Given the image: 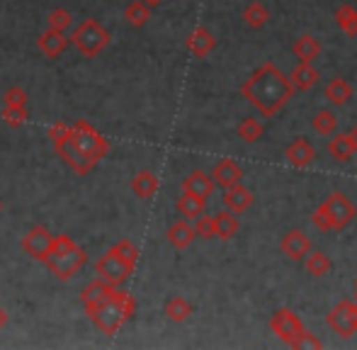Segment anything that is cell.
<instances>
[{"instance_id": "20", "label": "cell", "mask_w": 357, "mask_h": 350, "mask_svg": "<svg viewBox=\"0 0 357 350\" xmlns=\"http://www.w3.org/2000/svg\"><path fill=\"white\" fill-rule=\"evenodd\" d=\"M165 238H168V243L173 248H178V251H185V248H188L190 243L197 238V234H195V227H190L188 219H180V222L170 224L168 231H165Z\"/></svg>"}, {"instance_id": "4", "label": "cell", "mask_w": 357, "mask_h": 350, "mask_svg": "<svg viewBox=\"0 0 357 350\" xmlns=\"http://www.w3.org/2000/svg\"><path fill=\"white\" fill-rule=\"evenodd\" d=\"M68 39H71V44L78 49L80 56L98 59L100 54L109 47V42H112V34L107 32V27H105L102 22H98L95 17H88L73 29Z\"/></svg>"}, {"instance_id": "36", "label": "cell", "mask_w": 357, "mask_h": 350, "mask_svg": "<svg viewBox=\"0 0 357 350\" xmlns=\"http://www.w3.org/2000/svg\"><path fill=\"white\" fill-rule=\"evenodd\" d=\"M289 348H294V350H306V348L319 350V348H324V341H319V338H316L309 328H304V331H301L299 336L289 343Z\"/></svg>"}, {"instance_id": "1", "label": "cell", "mask_w": 357, "mask_h": 350, "mask_svg": "<svg viewBox=\"0 0 357 350\" xmlns=\"http://www.w3.org/2000/svg\"><path fill=\"white\" fill-rule=\"evenodd\" d=\"M241 95L258 109L263 117H275L280 109L294 95V86H291L289 76H284L273 61H265L250 73L248 81L241 86Z\"/></svg>"}, {"instance_id": "22", "label": "cell", "mask_w": 357, "mask_h": 350, "mask_svg": "<svg viewBox=\"0 0 357 350\" xmlns=\"http://www.w3.org/2000/svg\"><path fill=\"white\" fill-rule=\"evenodd\" d=\"M132 192L142 199H151L158 192V175L153 171H139L132 178Z\"/></svg>"}, {"instance_id": "5", "label": "cell", "mask_w": 357, "mask_h": 350, "mask_svg": "<svg viewBox=\"0 0 357 350\" xmlns=\"http://www.w3.org/2000/svg\"><path fill=\"white\" fill-rule=\"evenodd\" d=\"M49 139H52L54 149H56L59 158H61L63 163H66L68 168H71L73 173L78 175H88L93 171L95 163L90 161V158H85L83 153L78 151V149L73 146L71 142V124H63V122H56L49 127Z\"/></svg>"}, {"instance_id": "35", "label": "cell", "mask_w": 357, "mask_h": 350, "mask_svg": "<svg viewBox=\"0 0 357 350\" xmlns=\"http://www.w3.org/2000/svg\"><path fill=\"white\" fill-rule=\"evenodd\" d=\"M47 27L56 29V32H66V29L73 27V15L68 13L66 8L52 10V13H49V17H47Z\"/></svg>"}, {"instance_id": "21", "label": "cell", "mask_w": 357, "mask_h": 350, "mask_svg": "<svg viewBox=\"0 0 357 350\" xmlns=\"http://www.w3.org/2000/svg\"><path fill=\"white\" fill-rule=\"evenodd\" d=\"M289 81L294 90H311L319 83V71L311 66V61H299L294 66V71L289 73Z\"/></svg>"}, {"instance_id": "42", "label": "cell", "mask_w": 357, "mask_h": 350, "mask_svg": "<svg viewBox=\"0 0 357 350\" xmlns=\"http://www.w3.org/2000/svg\"><path fill=\"white\" fill-rule=\"evenodd\" d=\"M348 139H350V144H353V149L357 151V127L350 129V132H348Z\"/></svg>"}, {"instance_id": "43", "label": "cell", "mask_w": 357, "mask_h": 350, "mask_svg": "<svg viewBox=\"0 0 357 350\" xmlns=\"http://www.w3.org/2000/svg\"><path fill=\"white\" fill-rule=\"evenodd\" d=\"M5 326H8V312H5V309L0 307V331H3Z\"/></svg>"}, {"instance_id": "46", "label": "cell", "mask_w": 357, "mask_h": 350, "mask_svg": "<svg viewBox=\"0 0 357 350\" xmlns=\"http://www.w3.org/2000/svg\"><path fill=\"white\" fill-rule=\"evenodd\" d=\"M0 212H3V199H0Z\"/></svg>"}, {"instance_id": "32", "label": "cell", "mask_w": 357, "mask_h": 350, "mask_svg": "<svg viewBox=\"0 0 357 350\" xmlns=\"http://www.w3.org/2000/svg\"><path fill=\"white\" fill-rule=\"evenodd\" d=\"M331 268H333V263H331V258L326 256L324 251H309L306 253V270H309V275H314V277H324V275L331 273Z\"/></svg>"}, {"instance_id": "44", "label": "cell", "mask_w": 357, "mask_h": 350, "mask_svg": "<svg viewBox=\"0 0 357 350\" xmlns=\"http://www.w3.org/2000/svg\"><path fill=\"white\" fill-rule=\"evenodd\" d=\"M144 3L149 5V8H158V5L163 3V0H144Z\"/></svg>"}, {"instance_id": "15", "label": "cell", "mask_w": 357, "mask_h": 350, "mask_svg": "<svg viewBox=\"0 0 357 350\" xmlns=\"http://www.w3.org/2000/svg\"><path fill=\"white\" fill-rule=\"evenodd\" d=\"M221 202H224V207L229 209V212L234 214H243L245 209L253 207L255 197L253 192H250L248 188H243V185H234V188H226L224 190V197H221Z\"/></svg>"}, {"instance_id": "14", "label": "cell", "mask_w": 357, "mask_h": 350, "mask_svg": "<svg viewBox=\"0 0 357 350\" xmlns=\"http://www.w3.org/2000/svg\"><path fill=\"white\" fill-rule=\"evenodd\" d=\"M37 47L44 56L59 59L68 47H71V39L66 37V32H56V29H47L44 34L37 37Z\"/></svg>"}, {"instance_id": "2", "label": "cell", "mask_w": 357, "mask_h": 350, "mask_svg": "<svg viewBox=\"0 0 357 350\" xmlns=\"http://www.w3.org/2000/svg\"><path fill=\"white\" fill-rule=\"evenodd\" d=\"M134 312H137V302H134L132 294L114 289V294L107 299V302L98 304V307L90 309V312H85V314H88V319L95 324V328H98L100 333L114 336V333L134 317Z\"/></svg>"}, {"instance_id": "30", "label": "cell", "mask_w": 357, "mask_h": 350, "mask_svg": "<svg viewBox=\"0 0 357 350\" xmlns=\"http://www.w3.org/2000/svg\"><path fill=\"white\" fill-rule=\"evenodd\" d=\"M311 127H314V132L319 134V137H331V134H335V129H338V117H335L331 109H319V112L314 114V119H311Z\"/></svg>"}, {"instance_id": "45", "label": "cell", "mask_w": 357, "mask_h": 350, "mask_svg": "<svg viewBox=\"0 0 357 350\" xmlns=\"http://www.w3.org/2000/svg\"><path fill=\"white\" fill-rule=\"evenodd\" d=\"M355 302H357V280H355Z\"/></svg>"}, {"instance_id": "41", "label": "cell", "mask_w": 357, "mask_h": 350, "mask_svg": "<svg viewBox=\"0 0 357 350\" xmlns=\"http://www.w3.org/2000/svg\"><path fill=\"white\" fill-rule=\"evenodd\" d=\"M311 222H314V227L319 229V231H333V229H331V219H328V214H326L324 204H319V207L314 209V214H311Z\"/></svg>"}, {"instance_id": "26", "label": "cell", "mask_w": 357, "mask_h": 350, "mask_svg": "<svg viewBox=\"0 0 357 350\" xmlns=\"http://www.w3.org/2000/svg\"><path fill=\"white\" fill-rule=\"evenodd\" d=\"M291 54H294L299 61H314V59L321 54L319 39L311 37V34H301V37L291 44Z\"/></svg>"}, {"instance_id": "16", "label": "cell", "mask_w": 357, "mask_h": 350, "mask_svg": "<svg viewBox=\"0 0 357 350\" xmlns=\"http://www.w3.org/2000/svg\"><path fill=\"white\" fill-rule=\"evenodd\" d=\"M185 47H188V52L192 54L195 59H204L207 54L214 52L216 39L207 27H195L192 32H190V37L185 39Z\"/></svg>"}, {"instance_id": "33", "label": "cell", "mask_w": 357, "mask_h": 350, "mask_svg": "<svg viewBox=\"0 0 357 350\" xmlns=\"http://www.w3.org/2000/svg\"><path fill=\"white\" fill-rule=\"evenodd\" d=\"M263 124H260V119H255V117H245L243 122L238 124V129H236V134H238V139L241 142H245V144H255V142H260L263 139Z\"/></svg>"}, {"instance_id": "7", "label": "cell", "mask_w": 357, "mask_h": 350, "mask_svg": "<svg viewBox=\"0 0 357 350\" xmlns=\"http://www.w3.org/2000/svg\"><path fill=\"white\" fill-rule=\"evenodd\" d=\"M326 207V214L331 219V229L333 231H343L348 224H353V219L357 217V207L353 204V199L343 192H333L321 202Z\"/></svg>"}, {"instance_id": "28", "label": "cell", "mask_w": 357, "mask_h": 350, "mask_svg": "<svg viewBox=\"0 0 357 350\" xmlns=\"http://www.w3.org/2000/svg\"><path fill=\"white\" fill-rule=\"evenodd\" d=\"M331 142H328V153L335 158V161H340V163H345V161H350L353 158V153H355V149H353V144H350V139H348V134H331Z\"/></svg>"}, {"instance_id": "12", "label": "cell", "mask_w": 357, "mask_h": 350, "mask_svg": "<svg viewBox=\"0 0 357 350\" xmlns=\"http://www.w3.org/2000/svg\"><path fill=\"white\" fill-rule=\"evenodd\" d=\"M114 284H109L107 280L102 277H95L93 282L85 284V289L80 292V302H83V309L85 312H90V309H95L98 304L107 302L109 297L114 294Z\"/></svg>"}, {"instance_id": "27", "label": "cell", "mask_w": 357, "mask_h": 350, "mask_svg": "<svg viewBox=\"0 0 357 350\" xmlns=\"http://www.w3.org/2000/svg\"><path fill=\"white\" fill-rule=\"evenodd\" d=\"M204 204H207V199L197 197V195L183 192L178 197V202H175V207H178L180 217H185V219H197L199 214L204 212Z\"/></svg>"}, {"instance_id": "10", "label": "cell", "mask_w": 357, "mask_h": 350, "mask_svg": "<svg viewBox=\"0 0 357 350\" xmlns=\"http://www.w3.org/2000/svg\"><path fill=\"white\" fill-rule=\"evenodd\" d=\"M270 328H273V333L280 341H284L287 346H289V343L304 331V324H301V319L296 317L291 309H280V312H275L273 317H270Z\"/></svg>"}, {"instance_id": "39", "label": "cell", "mask_w": 357, "mask_h": 350, "mask_svg": "<svg viewBox=\"0 0 357 350\" xmlns=\"http://www.w3.org/2000/svg\"><path fill=\"white\" fill-rule=\"evenodd\" d=\"M3 105H10V107H27V93L20 86L8 88L3 95Z\"/></svg>"}, {"instance_id": "38", "label": "cell", "mask_w": 357, "mask_h": 350, "mask_svg": "<svg viewBox=\"0 0 357 350\" xmlns=\"http://www.w3.org/2000/svg\"><path fill=\"white\" fill-rule=\"evenodd\" d=\"M109 251L119 253V256H122L124 261H129V263H134V265L139 263V248L134 246V243L129 241V238H122L119 243H114V246L109 248Z\"/></svg>"}, {"instance_id": "24", "label": "cell", "mask_w": 357, "mask_h": 350, "mask_svg": "<svg viewBox=\"0 0 357 350\" xmlns=\"http://www.w3.org/2000/svg\"><path fill=\"white\" fill-rule=\"evenodd\" d=\"M238 229H241V224H238V217H236L234 212L224 209V212L214 214V236L229 241V238H234L236 234H238Z\"/></svg>"}, {"instance_id": "3", "label": "cell", "mask_w": 357, "mask_h": 350, "mask_svg": "<svg viewBox=\"0 0 357 350\" xmlns=\"http://www.w3.org/2000/svg\"><path fill=\"white\" fill-rule=\"evenodd\" d=\"M47 268L52 270L54 277L59 280H71L85 263H88V253L85 248H80L71 236H54L52 251L44 258Z\"/></svg>"}, {"instance_id": "6", "label": "cell", "mask_w": 357, "mask_h": 350, "mask_svg": "<svg viewBox=\"0 0 357 350\" xmlns=\"http://www.w3.org/2000/svg\"><path fill=\"white\" fill-rule=\"evenodd\" d=\"M71 142H73V146L93 163L107 158V153H109V142L93 127V124L85 122V119H75L71 124Z\"/></svg>"}, {"instance_id": "23", "label": "cell", "mask_w": 357, "mask_h": 350, "mask_svg": "<svg viewBox=\"0 0 357 350\" xmlns=\"http://www.w3.org/2000/svg\"><path fill=\"white\" fill-rule=\"evenodd\" d=\"M163 314L170 319V321L183 324V321H188L190 314H192V304H190L185 297H180V294H173V297L165 299V304H163Z\"/></svg>"}, {"instance_id": "13", "label": "cell", "mask_w": 357, "mask_h": 350, "mask_svg": "<svg viewBox=\"0 0 357 350\" xmlns=\"http://www.w3.org/2000/svg\"><path fill=\"white\" fill-rule=\"evenodd\" d=\"M280 248H282V253L289 258V261H304L306 253L311 251V241H309V236H306L304 231H299V229H291V231H287L282 236Z\"/></svg>"}, {"instance_id": "11", "label": "cell", "mask_w": 357, "mask_h": 350, "mask_svg": "<svg viewBox=\"0 0 357 350\" xmlns=\"http://www.w3.org/2000/svg\"><path fill=\"white\" fill-rule=\"evenodd\" d=\"M52 243H54V236L47 227H32L22 236V251L27 253L29 258H34V261L44 263V258L52 251Z\"/></svg>"}, {"instance_id": "31", "label": "cell", "mask_w": 357, "mask_h": 350, "mask_svg": "<svg viewBox=\"0 0 357 350\" xmlns=\"http://www.w3.org/2000/svg\"><path fill=\"white\" fill-rule=\"evenodd\" d=\"M335 24L340 27V32H345L348 37L357 34V10L353 5H340L335 10Z\"/></svg>"}, {"instance_id": "34", "label": "cell", "mask_w": 357, "mask_h": 350, "mask_svg": "<svg viewBox=\"0 0 357 350\" xmlns=\"http://www.w3.org/2000/svg\"><path fill=\"white\" fill-rule=\"evenodd\" d=\"M124 20H127L132 27H144L151 20V8L144 0H134V3H129L127 10H124Z\"/></svg>"}, {"instance_id": "29", "label": "cell", "mask_w": 357, "mask_h": 350, "mask_svg": "<svg viewBox=\"0 0 357 350\" xmlns=\"http://www.w3.org/2000/svg\"><path fill=\"white\" fill-rule=\"evenodd\" d=\"M268 20H270V10L265 8L263 3L253 0V3L245 5V10H243V22L248 24V27L260 29V27H265V24H268Z\"/></svg>"}, {"instance_id": "19", "label": "cell", "mask_w": 357, "mask_h": 350, "mask_svg": "<svg viewBox=\"0 0 357 350\" xmlns=\"http://www.w3.org/2000/svg\"><path fill=\"white\" fill-rule=\"evenodd\" d=\"M284 156H287V161H289L294 168H306V166H311V163H314L316 151H314V146L306 142V139L299 137V139H294L289 146H287Z\"/></svg>"}, {"instance_id": "37", "label": "cell", "mask_w": 357, "mask_h": 350, "mask_svg": "<svg viewBox=\"0 0 357 350\" xmlns=\"http://www.w3.org/2000/svg\"><path fill=\"white\" fill-rule=\"evenodd\" d=\"M24 119H27V107H10V105L3 107V122L8 124V127H13V129L22 127Z\"/></svg>"}, {"instance_id": "40", "label": "cell", "mask_w": 357, "mask_h": 350, "mask_svg": "<svg viewBox=\"0 0 357 350\" xmlns=\"http://www.w3.org/2000/svg\"><path fill=\"white\" fill-rule=\"evenodd\" d=\"M195 234L199 238H214V217H204V212L197 217V224H195Z\"/></svg>"}, {"instance_id": "9", "label": "cell", "mask_w": 357, "mask_h": 350, "mask_svg": "<svg viewBox=\"0 0 357 350\" xmlns=\"http://www.w3.org/2000/svg\"><path fill=\"white\" fill-rule=\"evenodd\" d=\"M326 324L333 328L338 336L350 338L357 333V302L355 299H343L338 302L326 317Z\"/></svg>"}, {"instance_id": "8", "label": "cell", "mask_w": 357, "mask_h": 350, "mask_svg": "<svg viewBox=\"0 0 357 350\" xmlns=\"http://www.w3.org/2000/svg\"><path fill=\"white\" fill-rule=\"evenodd\" d=\"M134 268H137V265L124 261V258L114 251H107L98 263H95V273H98V277L107 280V282L114 284V287L122 284V282H127V280L132 277Z\"/></svg>"}, {"instance_id": "18", "label": "cell", "mask_w": 357, "mask_h": 350, "mask_svg": "<svg viewBox=\"0 0 357 350\" xmlns=\"http://www.w3.org/2000/svg\"><path fill=\"white\" fill-rule=\"evenodd\" d=\"M183 192L197 195L202 199H209L214 192V180L209 173L204 171H192L188 178H183Z\"/></svg>"}, {"instance_id": "17", "label": "cell", "mask_w": 357, "mask_h": 350, "mask_svg": "<svg viewBox=\"0 0 357 350\" xmlns=\"http://www.w3.org/2000/svg\"><path fill=\"white\" fill-rule=\"evenodd\" d=\"M212 180L214 185H219V188H234V185H238L241 180H243V171H241V166L236 161H231V158H221L219 163L212 168Z\"/></svg>"}, {"instance_id": "25", "label": "cell", "mask_w": 357, "mask_h": 350, "mask_svg": "<svg viewBox=\"0 0 357 350\" xmlns=\"http://www.w3.org/2000/svg\"><path fill=\"white\" fill-rule=\"evenodd\" d=\"M326 100H328L331 105H345L353 100V86H350V81H345V78H333V81H328V86H326Z\"/></svg>"}]
</instances>
